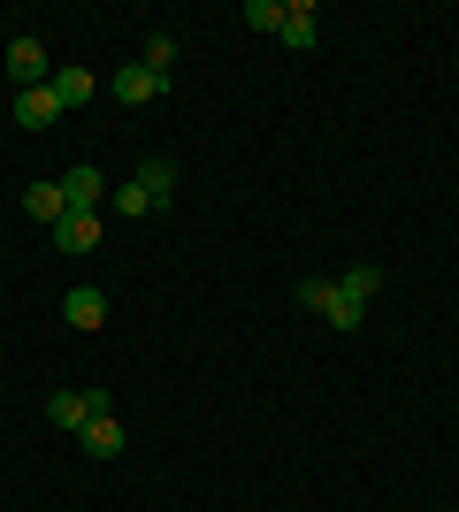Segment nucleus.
<instances>
[{
  "label": "nucleus",
  "mask_w": 459,
  "mask_h": 512,
  "mask_svg": "<svg viewBox=\"0 0 459 512\" xmlns=\"http://www.w3.org/2000/svg\"><path fill=\"white\" fill-rule=\"evenodd\" d=\"M276 39H284L291 54H306V46L322 39V8H314V0H291V8H284V31H276Z\"/></svg>",
  "instance_id": "423d86ee"
},
{
  "label": "nucleus",
  "mask_w": 459,
  "mask_h": 512,
  "mask_svg": "<svg viewBox=\"0 0 459 512\" xmlns=\"http://www.w3.org/2000/svg\"><path fill=\"white\" fill-rule=\"evenodd\" d=\"M8 77H16V92L46 85V46L39 39H16V46H8Z\"/></svg>",
  "instance_id": "9d476101"
},
{
  "label": "nucleus",
  "mask_w": 459,
  "mask_h": 512,
  "mask_svg": "<svg viewBox=\"0 0 459 512\" xmlns=\"http://www.w3.org/2000/svg\"><path fill=\"white\" fill-rule=\"evenodd\" d=\"M62 199H69V207H85V214H100L108 176H100V169H62Z\"/></svg>",
  "instance_id": "9b49d317"
},
{
  "label": "nucleus",
  "mask_w": 459,
  "mask_h": 512,
  "mask_svg": "<svg viewBox=\"0 0 459 512\" xmlns=\"http://www.w3.org/2000/svg\"><path fill=\"white\" fill-rule=\"evenodd\" d=\"M108 207L123 214V222H146V214H153V199L138 192V184H115V192H108Z\"/></svg>",
  "instance_id": "dca6fc26"
},
{
  "label": "nucleus",
  "mask_w": 459,
  "mask_h": 512,
  "mask_svg": "<svg viewBox=\"0 0 459 512\" xmlns=\"http://www.w3.org/2000/svg\"><path fill=\"white\" fill-rule=\"evenodd\" d=\"M337 283H345L352 299L368 306V299H375V291H383V283H391V276H383V268H368V260H360V268H345V276H337Z\"/></svg>",
  "instance_id": "4468645a"
},
{
  "label": "nucleus",
  "mask_w": 459,
  "mask_h": 512,
  "mask_svg": "<svg viewBox=\"0 0 459 512\" xmlns=\"http://www.w3.org/2000/svg\"><path fill=\"white\" fill-rule=\"evenodd\" d=\"M62 115H69V107L54 100V85H31V92H16V123H23V130H54Z\"/></svg>",
  "instance_id": "20e7f679"
},
{
  "label": "nucleus",
  "mask_w": 459,
  "mask_h": 512,
  "mask_svg": "<svg viewBox=\"0 0 459 512\" xmlns=\"http://www.w3.org/2000/svg\"><path fill=\"white\" fill-rule=\"evenodd\" d=\"M62 321L69 329H100V321H108V291H92V283L62 291Z\"/></svg>",
  "instance_id": "0eeeda50"
},
{
  "label": "nucleus",
  "mask_w": 459,
  "mask_h": 512,
  "mask_svg": "<svg viewBox=\"0 0 459 512\" xmlns=\"http://www.w3.org/2000/svg\"><path fill=\"white\" fill-rule=\"evenodd\" d=\"M291 299H299L306 314H322L329 329H360V321H368V306L352 299V291H345V283H337V276H306L299 291H291Z\"/></svg>",
  "instance_id": "f257e3e1"
},
{
  "label": "nucleus",
  "mask_w": 459,
  "mask_h": 512,
  "mask_svg": "<svg viewBox=\"0 0 459 512\" xmlns=\"http://www.w3.org/2000/svg\"><path fill=\"white\" fill-rule=\"evenodd\" d=\"M92 92H100V77H92V69H62V77H54V100H62V107H85Z\"/></svg>",
  "instance_id": "ddd939ff"
},
{
  "label": "nucleus",
  "mask_w": 459,
  "mask_h": 512,
  "mask_svg": "<svg viewBox=\"0 0 459 512\" xmlns=\"http://www.w3.org/2000/svg\"><path fill=\"white\" fill-rule=\"evenodd\" d=\"M138 62H146L153 77H169V69H176V39H169V31H146V54H138Z\"/></svg>",
  "instance_id": "2eb2a0df"
},
{
  "label": "nucleus",
  "mask_w": 459,
  "mask_h": 512,
  "mask_svg": "<svg viewBox=\"0 0 459 512\" xmlns=\"http://www.w3.org/2000/svg\"><path fill=\"white\" fill-rule=\"evenodd\" d=\"M245 23L253 31H284V0H245Z\"/></svg>",
  "instance_id": "f3484780"
},
{
  "label": "nucleus",
  "mask_w": 459,
  "mask_h": 512,
  "mask_svg": "<svg viewBox=\"0 0 459 512\" xmlns=\"http://www.w3.org/2000/svg\"><path fill=\"white\" fill-rule=\"evenodd\" d=\"M92 413H108V390H54V398H46V421L69 428V436H85Z\"/></svg>",
  "instance_id": "f03ea898"
},
{
  "label": "nucleus",
  "mask_w": 459,
  "mask_h": 512,
  "mask_svg": "<svg viewBox=\"0 0 459 512\" xmlns=\"http://www.w3.org/2000/svg\"><path fill=\"white\" fill-rule=\"evenodd\" d=\"M23 214H31V222H46V230H54V222H62V214H69V199H62V176H39V184L23 192Z\"/></svg>",
  "instance_id": "1a4fd4ad"
},
{
  "label": "nucleus",
  "mask_w": 459,
  "mask_h": 512,
  "mask_svg": "<svg viewBox=\"0 0 459 512\" xmlns=\"http://www.w3.org/2000/svg\"><path fill=\"white\" fill-rule=\"evenodd\" d=\"M54 245H62L69 260H77V253H92V245H100V214H85V207H69L62 222H54Z\"/></svg>",
  "instance_id": "39448f33"
},
{
  "label": "nucleus",
  "mask_w": 459,
  "mask_h": 512,
  "mask_svg": "<svg viewBox=\"0 0 459 512\" xmlns=\"http://www.w3.org/2000/svg\"><path fill=\"white\" fill-rule=\"evenodd\" d=\"M131 184H138V192L153 199V207H169V192H176V161H169V153H146Z\"/></svg>",
  "instance_id": "6e6552de"
},
{
  "label": "nucleus",
  "mask_w": 459,
  "mask_h": 512,
  "mask_svg": "<svg viewBox=\"0 0 459 512\" xmlns=\"http://www.w3.org/2000/svg\"><path fill=\"white\" fill-rule=\"evenodd\" d=\"M108 92H115L123 107H146V100H161V92H169V77H153L146 62H123V69L108 77Z\"/></svg>",
  "instance_id": "7ed1b4c3"
},
{
  "label": "nucleus",
  "mask_w": 459,
  "mask_h": 512,
  "mask_svg": "<svg viewBox=\"0 0 459 512\" xmlns=\"http://www.w3.org/2000/svg\"><path fill=\"white\" fill-rule=\"evenodd\" d=\"M77 444H85L92 459H115V451H123V421H115V413H92V421H85V436H77Z\"/></svg>",
  "instance_id": "f8f14e48"
}]
</instances>
